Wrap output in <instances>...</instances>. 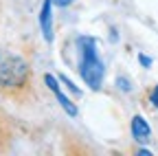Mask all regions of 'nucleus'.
<instances>
[{"label":"nucleus","instance_id":"f257e3e1","mask_svg":"<svg viewBox=\"0 0 158 156\" xmlns=\"http://www.w3.org/2000/svg\"><path fill=\"white\" fill-rule=\"evenodd\" d=\"M0 97L18 106L37 99L31 62L11 48H0Z\"/></svg>","mask_w":158,"mask_h":156},{"label":"nucleus","instance_id":"f03ea898","mask_svg":"<svg viewBox=\"0 0 158 156\" xmlns=\"http://www.w3.org/2000/svg\"><path fill=\"white\" fill-rule=\"evenodd\" d=\"M99 40L94 35H77L75 37V46H77V70L81 75V79L90 90H101L103 79H106V64L99 57L97 51Z\"/></svg>","mask_w":158,"mask_h":156},{"label":"nucleus","instance_id":"7ed1b4c3","mask_svg":"<svg viewBox=\"0 0 158 156\" xmlns=\"http://www.w3.org/2000/svg\"><path fill=\"white\" fill-rule=\"evenodd\" d=\"M44 84L48 86V90L55 95V99H57V103L64 108V112L68 114V116H77L79 114V110H77V106L68 99V97L64 95V90H62V86H59V82H57V77L55 75H51V73H46L44 75Z\"/></svg>","mask_w":158,"mask_h":156},{"label":"nucleus","instance_id":"20e7f679","mask_svg":"<svg viewBox=\"0 0 158 156\" xmlns=\"http://www.w3.org/2000/svg\"><path fill=\"white\" fill-rule=\"evenodd\" d=\"M130 132L136 143H149L152 141V128L143 114H134L130 121Z\"/></svg>","mask_w":158,"mask_h":156},{"label":"nucleus","instance_id":"39448f33","mask_svg":"<svg viewBox=\"0 0 158 156\" xmlns=\"http://www.w3.org/2000/svg\"><path fill=\"white\" fill-rule=\"evenodd\" d=\"M53 0H44L40 9V27H42V35L48 44L53 42Z\"/></svg>","mask_w":158,"mask_h":156},{"label":"nucleus","instance_id":"423d86ee","mask_svg":"<svg viewBox=\"0 0 158 156\" xmlns=\"http://www.w3.org/2000/svg\"><path fill=\"white\" fill-rule=\"evenodd\" d=\"M11 143H13V123H11V116L5 110H0V154L9 152Z\"/></svg>","mask_w":158,"mask_h":156},{"label":"nucleus","instance_id":"0eeeda50","mask_svg":"<svg viewBox=\"0 0 158 156\" xmlns=\"http://www.w3.org/2000/svg\"><path fill=\"white\" fill-rule=\"evenodd\" d=\"M147 99H149V103H152V108H158V84L147 92Z\"/></svg>","mask_w":158,"mask_h":156},{"label":"nucleus","instance_id":"6e6552de","mask_svg":"<svg viewBox=\"0 0 158 156\" xmlns=\"http://www.w3.org/2000/svg\"><path fill=\"white\" fill-rule=\"evenodd\" d=\"M116 86H121V90H125V92L132 90V84H130L127 77H116Z\"/></svg>","mask_w":158,"mask_h":156},{"label":"nucleus","instance_id":"1a4fd4ad","mask_svg":"<svg viewBox=\"0 0 158 156\" xmlns=\"http://www.w3.org/2000/svg\"><path fill=\"white\" fill-rule=\"evenodd\" d=\"M59 79H62V82H64V84H66V86H68V88L73 90V95H81V90H79V88H77V86H75V84H73V82L68 79V77H64V75H62Z\"/></svg>","mask_w":158,"mask_h":156},{"label":"nucleus","instance_id":"9d476101","mask_svg":"<svg viewBox=\"0 0 158 156\" xmlns=\"http://www.w3.org/2000/svg\"><path fill=\"white\" fill-rule=\"evenodd\" d=\"M138 62H141L145 68H149V66H152V57H147V55H143V53H141V55H138Z\"/></svg>","mask_w":158,"mask_h":156},{"label":"nucleus","instance_id":"9b49d317","mask_svg":"<svg viewBox=\"0 0 158 156\" xmlns=\"http://www.w3.org/2000/svg\"><path fill=\"white\" fill-rule=\"evenodd\" d=\"M53 2H55L57 7H70V5L75 2V0H53Z\"/></svg>","mask_w":158,"mask_h":156}]
</instances>
